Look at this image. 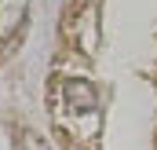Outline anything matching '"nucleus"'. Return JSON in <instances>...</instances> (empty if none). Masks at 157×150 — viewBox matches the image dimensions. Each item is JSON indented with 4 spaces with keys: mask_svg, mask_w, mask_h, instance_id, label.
Segmentation results:
<instances>
[{
    "mask_svg": "<svg viewBox=\"0 0 157 150\" xmlns=\"http://www.w3.org/2000/svg\"><path fill=\"white\" fill-rule=\"evenodd\" d=\"M62 95H66V103L77 106V110H99V92H95L88 81H66V84H62Z\"/></svg>",
    "mask_w": 157,
    "mask_h": 150,
    "instance_id": "nucleus-1",
    "label": "nucleus"
},
{
    "mask_svg": "<svg viewBox=\"0 0 157 150\" xmlns=\"http://www.w3.org/2000/svg\"><path fill=\"white\" fill-rule=\"evenodd\" d=\"M22 150H48V143L40 139L37 132H29V128H26V132H22Z\"/></svg>",
    "mask_w": 157,
    "mask_h": 150,
    "instance_id": "nucleus-2",
    "label": "nucleus"
}]
</instances>
